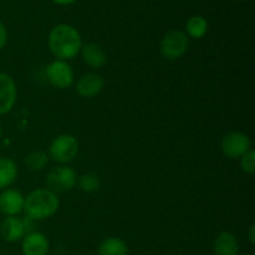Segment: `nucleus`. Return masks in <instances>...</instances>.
Masks as SVG:
<instances>
[{
	"instance_id": "f257e3e1",
	"label": "nucleus",
	"mask_w": 255,
	"mask_h": 255,
	"mask_svg": "<svg viewBox=\"0 0 255 255\" xmlns=\"http://www.w3.org/2000/svg\"><path fill=\"white\" fill-rule=\"evenodd\" d=\"M47 45L56 60L67 61L80 54L84 44L76 27L69 24H59L50 31Z\"/></svg>"
},
{
	"instance_id": "f03ea898",
	"label": "nucleus",
	"mask_w": 255,
	"mask_h": 255,
	"mask_svg": "<svg viewBox=\"0 0 255 255\" xmlns=\"http://www.w3.org/2000/svg\"><path fill=\"white\" fill-rule=\"evenodd\" d=\"M59 208L60 199L56 193L47 188H37L25 197L22 211L27 218L40 222L56 214Z\"/></svg>"
},
{
	"instance_id": "7ed1b4c3",
	"label": "nucleus",
	"mask_w": 255,
	"mask_h": 255,
	"mask_svg": "<svg viewBox=\"0 0 255 255\" xmlns=\"http://www.w3.org/2000/svg\"><path fill=\"white\" fill-rule=\"evenodd\" d=\"M80 144L75 136L62 133L55 137L49 147V158L60 164H67L76 158Z\"/></svg>"
},
{
	"instance_id": "20e7f679",
	"label": "nucleus",
	"mask_w": 255,
	"mask_h": 255,
	"mask_svg": "<svg viewBox=\"0 0 255 255\" xmlns=\"http://www.w3.org/2000/svg\"><path fill=\"white\" fill-rule=\"evenodd\" d=\"M189 47V37L182 30H171L166 32L159 42V52L168 61L181 59Z\"/></svg>"
},
{
	"instance_id": "39448f33",
	"label": "nucleus",
	"mask_w": 255,
	"mask_h": 255,
	"mask_svg": "<svg viewBox=\"0 0 255 255\" xmlns=\"http://www.w3.org/2000/svg\"><path fill=\"white\" fill-rule=\"evenodd\" d=\"M45 183H46V188L54 193H65V192L71 191L76 186L77 174L74 168L66 164H61L49 171Z\"/></svg>"
},
{
	"instance_id": "423d86ee",
	"label": "nucleus",
	"mask_w": 255,
	"mask_h": 255,
	"mask_svg": "<svg viewBox=\"0 0 255 255\" xmlns=\"http://www.w3.org/2000/svg\"><path fill=\"white\" fill-rule=\"evenodd\" d=\"M46 79L52 87L57 90H66L72 86L75 81L74 70L67 61L54 60L45 70Z\"/></svg>"
},
{
	"instance_id": "0eeeda50",
	"label": "nucleus",
	"mask_w": 255,
	"mask_h": 255,
	"mask_svg": "<svg viewBox=\"0 0 255 255\" xmlns=\"http://www.w3.org/2000/svg\"><path fill=\"white\" fill-rule=\"evenodd\" d=\"M252 149V141L244 132L233 131L222 138L221 151L231 159H238Z\"/></svg>"
},
{
	"instance_id": "6e6552de",
	"label": "nucleus",
	"mask_w": 255,
	"mask_h": 255,
	"mask_svg": "<svg viewBox=\"0 0 255 255\" xmlns=\"http://www.w3.org/2000/svg\"><path fill=\"white\" fill-rule=\"evenodd\" d=\"M17 99L15 80L6 72H0V116L9 114L14 109Z\"/></svg>"
},
{
	"instance_id": "1a4fd4ad",
	"label": "nucleus",
	"mask_w": 255,
	"mask_h": 255,
	"mask_svg": "<svg viewBox=\"0 0 255 255\" xmlns=\"http://www.w3.org/2000/svg\"><path fill=\"white\" fill-rule=\"evenodd\" d=\"M76 91L84 99H94L105 89V79L97 72H87L77 79Z\"/></svg>"
},
{
	"instance_id": "9d476101",
	"label": "nucleus",
	"mask_w": 255,
	"mask_h": 255,
	"mask_svg": "<svg viewBox=\"0 0 255 255\" xmlns=\"http://www.w3.org/2000/svg\"><path fill=\"white\" fill-rule=\"evenodd\" d=\"M25 197L17 189L6 188L0 193V213L5 217L17 216L24 209Z\"/></svg>"
},
{
	"instance_id": "9b49d317",
	"label": "nucleus",
	"mask_w": 255,
	"mask_h": 255,
	"mask_svg": "<svg viewBox=\"0 0 255 255\" xmlns=\"http://www.w3.org/2000/svg\"><path fill=\"white\" fill-rule=\"evenodd\" d=\"M50 251V242L41 232H31L22 238V255H47Z\"/></svg>"
},
{
	"instance_id": "f8f14e48",
	"label": "nucleus",
	"mask_w": 255,
	"mask_h": 255,
	"mask_svg": "<svg viewBox=\"0 0 255 255\" xmlns=\"http://www.w3.org/2000/svg\"><path fill=\"white\" fill-rule=\"evenodd\" d=\"M0 234L7 243H16L26 236L24 221L17 216L5 217L0 223Z\"/></svg>"
},
{
	"instance_id": "ddd939ff",
	"label": "nucleus",
	"mask_w": 255,
	"mask_h": 255,
	"mask_svg": "<svg viewBox=\"0 0 255 255\" xmlns=\"http://www.w3.org/2000/svg\"><path fill=\"white\" fill-rule=\"evenodd\" d=\"M82 60L87 66L92 69H101L107 64V54L104 47L96 42H87L81 47Z\"/></svg>"
},
{
	"instance_id": "4468645a",
	"label": "nucleus",
	"mask_w": 255,
	"mask_h": 255,
	"mask_svg": "<svg viewBox=\"0 0 255 255\" xmlns=\"http://www.w3.org/2000/svg\"><path fill=\"white\" fill-rule=\"evenodd\" d=\"M214 255H239V243L231 232H221L213 242Z\"/></svg>"
},
{
	"instance_id": "2eb2a0df",
	"label": "nucleus",
	"mask_w": 255,
	"mask_h": 255,
	"mask_svg": "<svg viewBox=\"0 0 255 255\" xmlns=\"http://www.w3.org/2000/svg\"><path fill=\"white\" fill-rule=\"evenodd\" d=\"M19 169L9 157H0V191L9 188L17 178Z\"/></svg>"
},
{
	"instance_id": "dca6fc26",
	"label": "nucleus",
	"mask_w": 255,
	"mask_h": 255,
	"mask_svg": "<svg viewBox=\"0 0 255 255\" xmlns=\"http://www.w3.org/2000/svg\"><path fill=\"white\" fill-rule=\"evenodd\" d=\"M99 255H128L126 242L119 237H109L99 246Z\"/></svg>"
},
{
	"instance_id": "f3484780",
	"label": "nucleus",
	"mask_w": 255,
	"mask_h": 255,
	"mask_svg": "<svg viewBox=\"0 0 255 255\" xmlns=\"http://www.w3.org/2000/svg\"><path fill=\"white\" fill-rule=\"evenodd\" d=\"M187 36L192 39H202L204 35L208 32V21L206 17L201 15H194L191 16L186 22V31Z\"/></svg>"
},
{
	"instance_id": "a211bd4d",
	"label": "nucleus",
	"mask_w": 255,
	"mask_h": 255,
	"mask_svg": "<svg viewBox=\"0 0 255 255\" xmlns=\"http://www.w3.org/2000/svg\"><path fill=\"white\" fill-rule=\"evenodd\" d=\"M49 154L41 149L32 151L25 157L24 163L26 168L31 172H41L49 163Z\"/></svg>"
},
{
	"instance_id": "6ab92c4d",
	"label": "nucleus",
	"mask_w": 255,
	"mask_h": 255,
	"mask_svg": "<svg viewBox=\"0 0 255 255\" xmlns=\"http://www.w3.org/2000/svg\"><path fill=\"white\" fill-rule=\"evenodd\" d=\"M77 183L80 189L85 193H94L97 192L101 187L100 177L95 173H85L81 177H77Z\"/></svg>"
},
{
	"instance_id": "aec40b11",
	"label": "nucleus",
	"mask_w": 255,
	"mask_h": 255,
	"mask_svg": "<svg viewBox=\"0 0 255 255\" xmlns=\"http://www.w3.org/2000/svg\"><path fill=\"white\" fill-rule=\"evenodd\" d=\"M241 168L242 171L248 174H254L255 172V152L252 148L247 152L243 157H241Z\"/></svg>"
},
{
	"instance_id": "412c9836",
	"label": "nucleus",
	"mask_w": 255,
	"mask_h": 255,
	"mask_svg": "<svg viewBox=\"0 0 255 255\" xmlns=\"http://www.w3.org/2000/svg\"><path fill=\"white\" fill-rule=\"evenodd\" d=\"M7 42V30L6 26L4 25V22L0 20V51L5 47Z\"/></svg>"
},
{
	"instance_id": "4be33fe9",
	"label": "nucleus",
	"mask_w": 255,
	"mask_h": 255,
	"mask_svg": "<svg viewBox=\"0 0 255 255\" xmlns=\"http://www.w3.org/2000/svg\"><path fill=\"white\" fill-rule=\"evenodd\" d=\"M247 236H248V241L251 242L252 246H255V224L252 223L249 226L248 232H247Z\"/></svg>"
},
{
	"instance_id": "5701e85b",
	"label": "nucleus",
	"mask_w": 255,
	"mask_h": 255,
	"mask_svg": "<svg viewBox=\"0 0 255 255\" xmlns=\"http://www.w3.org/2000/svg\"><path fill=\"white\" fill-rule=\"evenodd\" d=\"M54 2H56V4L59 5H70L72 4V2H75L76 0H52Z\"/></svg>"
},
{
	"instance_id": "b1692460",
	"label": "nucleus",
	"mask_w": 255,
	"mask_h": 255,
	"mask_svg": "<svg viewBox=\"0 0 255 255\" xmlns=\"http://www.w3.org/2000/svg\"><path fill=\"white\" fill-rule=\"evenodd\" d=\"M1 137H2V126L1 124H0V139H1Z\"/></svg>"
},
{
	"instance_id": "393cba45",
	"label": "nucleus",
	"mask_w": 255,
	"mask_h": 255,
	"mask_svg": "<svg viewBox=\"0 0 255 255\" xmlns=\"http://www.w3.org/2000/svg\"><path fill=\"white\" fill-rule=\"evenodd\" d=\"M242 255H252V254H249V253H244V254H242Z\"/></svg>"
}]
</instances>
